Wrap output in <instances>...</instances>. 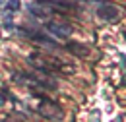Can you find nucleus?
I'll list each match as a JSON object with an SVG mask.
<instances>
[{
  "mask_svg": "<svg viewBox=\"0 0 126 122\" xmlns=\"http://www.w3.org/2000/svg\"><path fill=\"white\" fill-rule=\"evenodd\" d=\"M14 81L17 83H23V85H29L33 89H56V81L50 76H47V72H33V74H27V72H16L12 76Z\"/></svg>",
  "mask_w": 126,
  "mask_h": 122,
  "instance_id": "nucleus-1",
  "label": "nucleus"
},
{
  "mask_svg": "<svg viewBox=\"0 0 126 122\" xmlns=\"http://www.w3.org/2000/svg\"><path fill=\"white\" fill-rule=\"evenodd\" d=\"M37 112L43 114L48 120H60V116H62L60 107L47 97H37Z\"/></svg>",
  "mask_w": 126,
  "mask_h": 122,
  "instance_id": "nucleus-2",
  "label": "nucleus"
},
{
  "mask_svg": "<svg viewBox=\"0 0 126 122\" xmlns=\"http://www.w3.org/2000/svg\"><path fill=\"white\" fill-rule=\"evenodd\" d=\"M27 62H29L31 66H35L39 72H52V70H56V68L62 66L58 60H48V58L41 56V54H37V52L29 54V56H27Z\"/></svg>",
  "mask_w": 126,
  "mask_h": 122,
  "instance_id": "nucleus-3",
  "label": "nucleus"
},
{
  "mask_svg": "<svg viewBox=\"0 0 126 122\" xmlns=\"http://www.w3.org/2000/svg\"><path fill=\"white\" fill-rule=\"evenodd\" d=\"M118 14H120V10L116 6H112V4H101L99 10H97V15L101 19H105V21H114L118 17Z\"/></svg>",
  "mask_w": 126,
  "mask_h": 122,
  "instance_id": "nucleus-4",
  "label": "nucleus"
},
{
  "mask_svg": "<svg viewBox=\"0 0 126 122\" xmlns=\"http://www.w3.org/2000/svg\"><path fill=\"white\" fill-rule=\"evenodd\" d=\"M27 10H29V14H31V15L39 17V19H47L48 15H50L48 6H47V4H43V2H29V4H27Z\"/></svg>",
  "mask_w": 126,
  "mask_h": 122,
  "instance_id": "nucleus-5",
  "label": "nucleus"
},
{
  "mask_svg": "<svg viewBox=\"0 0 126 122\" xmlns=\"http://www.w3.org/2000/svg\"><path fill=\"white\" fill-rule=\"evenodd\" d=\"M47 29L56 35V37H70L72 35V25L68 23H56V21H48L47 23Z\"/></svg>",
  "mask_w": 126,
  "mask_h": 122,
  "instance_id": "nucleus-6",
  "label": "nucleus"
},
{
  "mask_svg": "<svg viewBox=\"0 0 126 122\" xmlns=\"http://www.w3.org/2000/svg\"><path fill=\"white\" fill-rule=\"evenodd\" d=\"M19 33H23L25 37H31V39H35L37 43H43V45H47V46H54V43L48 39L47 35H43V33H39V31H33V29H19Z\"/></svg>",
  "mask_w": 126,
  "mask_h": 122,
  "instance_id": "nucleus-7",
  "label": "nucleus"
},
{
  "mask_svg": "<svg viewBox=\"0 0 126 122\" xmlns=\"http://www.w3.org/2000/svg\"><path fill=\"white\" fill-rule=\"evenodd\" d=\"M74 56H79V58H87L89 56V46L87 45H81V43H70L66 46Z\"/></svg>",
  "mask_w": 126,
  "mask_h": 122,
  "instance_id": "nucleus-8",
  "label": "nucleus"
},
{
  "mask_svg": "<svg viewBox=\"0 0 126 122\" xmlns=\"http://www.w3.org/2000/svg\"><path fill=\"white\" fill-rule=\"evenodd\" d=\"M4 6H6V8L10 10V12H16L17 8H19V2H17V0H14V2H6Z\"/></svg>",
  "mask_w": 126,
  "mask_h": 122,
  "instance_id": "nucleus-9",
  "label": "nucleus"
},
{
  "mask_svg": "<svg viewBox=\"0 0 126 122\" xmlns=\"http://www.w3.org/2000/svg\"><path fill=\"white\" fill-rule=\"evenodd\" d=\"M4 122H25V120H23L21 116H12V114H10V116H8Z\"/></svg>",
  "mask_w": 126,
  "mask_h": 122,
  "instance_id": "nucleus-10",
  "label": "nucleus"
},
{
  "mask_svg": "<svg viewBox=\"0 0 126 122\" xmlns=\"http://www.w3.org/2000/svg\"><path fill=\"white\" fill-rule=\"evenodd\" d=\"M0 105H4V97H2V93H0Z\"/></svg>",
  "mask_w": 126,
  "mask_h": 122,
  "instance_id": "nucleus-11",
  "label": "nucleus"
}]
</instances>
